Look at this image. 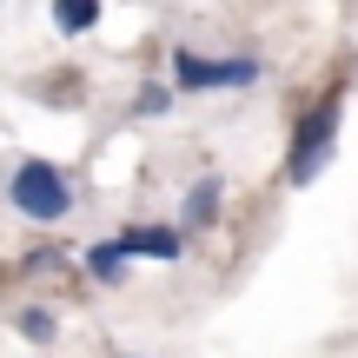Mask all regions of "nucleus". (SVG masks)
I'll return each instance as SVG.
<instances>
[{"label":"nucleus","instance_id":"4","mask_svg":"<svg viewBox=\"0 0 358 358\" xmlns=\"http://www.w3.org/2000/svg\"><path fill=\"white\" fill-rule=\"evenodd\" d=\"M113 239L127 245L133 259H153V266H173V259H186V226H120Z\"/></svg>","mask_w":358,"mask_h":358},{"label":"nucleus","instance_id":"9","mask_svg":"<svg viewBox=\"0 0 358 358\" xmlns=\"http://www.w3.org/2000/svg\"><path fill=\"white\" fill-rule=\"evenodd\" d=\"M173 100H179V87H173V80H146V87L133 93V113H140V120H153V113H173Z\"/></svg>","mask_w":358,"mask_h":358},{"label":"nucleus","instance_id":"6","mask_svg":"<svg viewBox=\"0 0 358 358\" xmlns=\"http://www.w3.org/2000/svg\"><path fill=\"white\" fill-rule=\"evenodd\" d=\"M80 266H87V279H100V285H120L127 279V266H133V252L120 239H93L87 252H80Z\"/></svg>","mask_w":358,"mask_h":358},{"label":"nucleus","instance_id":"1","mask_svg":"<svg viewBox=\"0 0 358 358\" xmlns=\"http://www.w3.org/2000/svg\"><path fill=\"white\" fill-rule=\"evenodd\" d=\"M338 120H345V93H325L292 133V153H285V186L306 192L312 179L332 166V146H338Z\"/></svg>","mask_w":358,"mask_h":358},{"label":"nucleus","instance_id":"8","mask_svg":"<svg viewBox=\"0 0 358 358\" xmlns=\"http://www.w3.org/2000/svg\"><path fill=\"white\" fill-rule=\"evenodd\" d=\"M13 332H20L27 345H53V338H60V319H53L47 306H20L13 312Z\"/></svg>","mask_w":358,"mask_h":358},{"label":"nucleus","instance_id":"2","mask_svg":"<svg viewBox=\"0 0 358 358\" xmlns=\"http://www.w3.org/2000/svg\"><path fill=\"white\" fill-rule=\"evenodd\" d=\"M7 206L20 219H34V226H60L66 213H73V179H66L53 159H20L13 166V179H7Z\"/></svg>","mask_w":358,"mask_h":358},{"label":"nucleus","instance_id":"3","mask_svg":"<svg viewBox=\"0 0 358 358\" xmlns=\"http://www.w3.org/2000/svg\"><path fill=\"white\" fill-rule=\"evenodd\" d=\"M259 73H266L259 53H226V60H213V53H199V47H173L179 100H186V93H219V87H252Z\"/></svg>","mask_w":358,"mask_h":358},{"label":"nucleus","instance_id":"7","mask_svg":"<svg viewBox=\"0 0 358 358\" xmlns=\"http://www.w3.org/2000/svg\"><path fill=\"white\" fill-rule=\"evenodd\" d=\"M53 27H60L66 40L93 34V27H100V0H53Z\"/></svg>","mask_w":358,"mask_h":358},{"label":"nucleus","instance_id":"5","mask_svg":"<svg viewBox=\"0 0 358 358\" xmlns=\"http://www.w3.org/2000/svg\"><path fill=\"white\" fill-rule=\"evenodd\" d=\"M219 206H226V186H219V179H192V186H186V206H179V226H186V232L219 226Z\"/></svg>","mask_w":358,"mask_h":358},{"label":"nucleus","instance_id":"10","mask_svg":"<svg viewBox=\"0 0 358 358\" xmlns=\"http://www.w3.org/2000/svg\"><path fill=\"white\" fill-rule=\"evenodd\" d=\"M120 358H133V352H120Z\"/></svg>","mask_w":358,"mask_h":358}]
</instances>
